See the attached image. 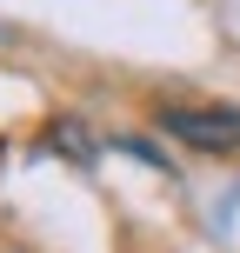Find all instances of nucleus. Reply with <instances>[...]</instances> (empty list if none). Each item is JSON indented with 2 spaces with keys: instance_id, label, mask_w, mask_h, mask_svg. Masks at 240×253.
<instances>
[{
  "instance_id": "obj_1",
  "label": "nucleus",
  "mask_w": 240,
  "mask_h": 253,
  "mask_svg": "<svg viewBox=\"0 0 240 253\" xmlns=\"http://www.w3.org/2000/svg\"><path fill=\"white\" fill-rule=\"evenodd\" d=\"M167 133L193 147H240V114L234 107H167Z\"/></svg>"
}]
</instances>
